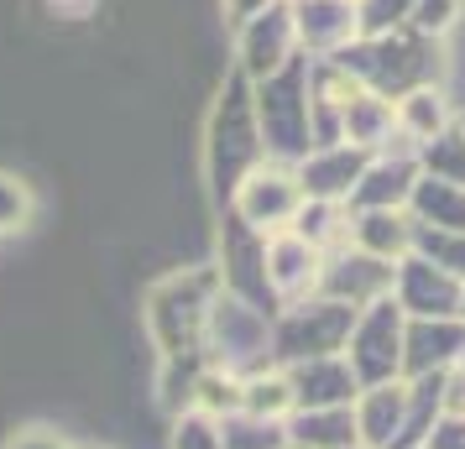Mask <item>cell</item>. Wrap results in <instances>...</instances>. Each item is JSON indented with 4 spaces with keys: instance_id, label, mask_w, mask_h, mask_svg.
Wrapping results in <instances>:
<instances>
[{
    "instance_id": "obj_1",
    "label": "cell",
    "mask_w": 465,
    "mask_h": 449,
    "mask_svg": "<svg viewBox=\"0 0 465 449\" xmlns=\"http://www.w3.org/2000/svg\"><path fill=\"white\" fill-rule=\"evenodd\" d=\"M335 63L345 73H356L361 89H371L381 100L398 105L413 89H440L444 84V47L440 37H423L413 26H398L387 37H356L351 47H340Z\"/></svg>"
},
{
    "instance_id": "obj_2",
    "label": "cell",
    "mask_w": 465,
    "mask_h": 449,
    "mask_svg": "<svg viewBox=\"0 0 465 449\" xmlns=\"http://www.w3.org/2000/svg\"><path fill=\"white\" fill-rule=\"evenodd\" d=\"M262 162H267V147H262V126H256L252 79L231 68L220 94H214L210 126H204V178H210V199L214 204H231V193Z\"/></svg>"
},
{
    "instance_id": "obj_3",
    "label": "cell",
    "mask_w": 465,
    "mask_h": 449,
    "mask_svg": "<svg viewBox=\"0 0 465 449\" xmlns=\"http://www.w3.org/2000/svg\"><path fill=\"white\" fill-rule=\"evenodd\" d=\"M220 293V272L214 261H199V267H178L168 278H157L142 298V319H147V335L157 345L163 361H189V356H204V324H210V303Z\"/></svg>"
},
{
    "instance_id": "obj_4",
    "label": "cell",
    "mask_w": 465,
    "mask_h": 449,
    "mask_svg": "<svg viewBox=\"0 0 465 449\" xmlns=\"http://www.w3.org/2000/svg\"><path fill=\"white\" fill-rule=\"evenodd\" d=\"M252 105H256V126H262L267 162L298 168V162L314 151V136H309V58L298 53V58H288L277 73L256 79Z\"/></svg>"
},
{
    "instance_id": "obj_5",
    "label": "cell",
    "mask_w": 465,
    "mask_h": 449,
    "mask_svg": "<svg viewBox=\"0 0 465 449\" xmlns=\"http://www.w3.org/2000/svg\"><path fill=\"white\" fill-rule=\"evenodd\" d=\"M204 361L235 371V376L267 371L272 366V319L220 288L210 303V324H204Z\"/></svg>"
},
{
    "instance_id": "obj_6",
    "label": "cell",
    "mask_w": 465,
    "mask_h": 449,
    "mask_svg": "<svg viewBox=\"0 0 465 449\" xmlns=\"http://www.w3.org/2000/svg\"><path fill=\"white\" fill-rule=\"evenodd\" d=\"M356 308H345L335 298H303L277 308L272 319V366H298L314 356H340L351 340Z\"/></svg>"
},
{
    "instance_id": "obj_7",
    "label": "cell",
    "mask_w": 465,
    "mask_h": 449,
    "mask_svg": "<svg viewBox=\"0 0 465 449\" xmlns=\"http://www.w3.org/2000/svg\"><path fill=\"white\" fill-rule=\"evenodd\" d=\"M402 329L408 314L398 308V298H377L356 308L351 340H345V366L356 371L361 386H381V382H402Z\"/></svg>"
},
{
    "instance_id": "obj_8",
    "label": "cell",
    "mask_w": 465,
    "mask_h": 449,
    "mask_svg": "<svg viewBox=\"0 0 465 449\" xmlns=\"http://www.w3.org/2000/svg\"><path fill=\"white\" fill-rule=\"evenodd\" d=\"M214 272H220L225 293H235L241 303H252L267 319H277L282 303H277L272 282H267V236L252 230V225H241L231 210H225V225H220V261H214Z\"/></svg>"
},
{
    "instance_id": "obj_9",
    "label": "cell",
    "mask_w": 465,
    "mask_h": 449,
    "mask_svg": "<svg viewBox=\"0 0 465 449\" xmlns=\"http://www.w3.org/2000/svg\"><path fill=\"white\" fill-rule=\"evenodd\" d=\"M298 204H303V189H298V172L288 162H262V168L231 193V204L225 210L241 220V225H252L262 236H277V230H288L293 225Z\"/></svg>"
},
{
    "instance_id": "obj_10",
    "label": "cell",
    "mask_w": 465,
    "mask_h": 449,
    "mask_svg": "<svg viewBox=\"0 0 465 449\" xmlns=\"http://www.w3.org/2000/svg\"><path fill=\"white\" fill-rule=\"evenodd\" d=\"M392 267H398V261L366 257V251H356V246L345 240L335 251H324L314 298H335V303H345V308H366V303H377V298H392Z\"/></svg>"
},
{
    "instance_id": "obj_11",
    "label": "cell",
    "mask_w": 465,
    "mask_h": 449,
    "mask_svg": "<svg viewBox=\"0 0 465 449\" xmlns=\"http://www.w3.org/2000/svg\"><path fill=\"white\" fill-rule=\"evenodd\" d=\"M288 58H298V32H293V5L288 0H277L262 16L241 22V32H235V73H246L256 84V79L277 73Z\"/></svg>"
},
{
    "instance_id": "obj_12",
    "label": "cell",
    "mask_w": 465,
    "mask_h": 449,
    "mask_svg": "<svg viewBox=\"0 0 465 449\" xmlns=\"http://www.w3.org/2000/svg\"><path fill=\"white\" fill-rule=\"evenodd\" d=\"M460 278H450L444 267L423 261L419 251L392 267V298L408 319H460Z\"/></svg>"
},
{
    "instance_id": "obj_13",
    "label": "cell",
    "mask_w": 465,
    "mask_h": 449,
    "mask_svg": "<svg viewBox=\"0 0 465 449\" xmlns=\"http://www.w3.org/2000/svg\"><path fill=\"white\" fill-rule=\"evenodd\" d=\"M293 5V32L303 58H335L340 47L361 37L356 0H288Z\"/></svg>"
},
{
    "instance_id": "obj_14",
    "label": "cell",
    "mask_w": 465,
    "mask_h": 449,
    "mask_svg": "<svg viewBox=\"0 0 465 449\" xmlns=\"http://www.w3.org/2000/svg\"><path fill=\"white\" fill-rule=\"evenodd\" d=\"M465 356V324L460 319H408L402 329V382L455 371Z\"/></svg>"
},
{
    "instance_id": "obj_15",
    "label": "cell",
    "mask_w": 465,
    "mask_h": 449,
    "mask_svg": "<svg viewBox=\"0 0 465 449\" xmlns=\"http://www.w3.org/2000/svg\"><path fill=\"white\" fill-rule=\"evenodd\" d=\"M319 267H324V251H319V246H309L303 236H293V230H277V236H267V282H272V293H277V303H282V308H288V303L314 298Z\"/></svg>"
},
{
    "instance_id": "obj_16",
    "label": "cell",
    "mask_w": 465,
    "mask_h": 449,
    "mask_svg": "<svg viewBox=\"0 0 465 449\" xmlns=\"http://www.w3.org/2000/svg\"><path fill=\"white\" fill-rule=\"evenodd\" d=\"M366 162H371V151L361 147H319L309 151L303 162H298V189H303V199H324V204H351V193H356L361 172H366Z\"/></svg>"
},
{
    "instance_id": "obj_17",
    "label": "cell",
    "mask_w": 465,
    "mask_h": 449,
    "mask_svg": "<svg viewBox=\"0 0 465 449\" xmlns=\"http://www.w3.org/2000/svg\"><path fill=\"white\" fill-rule=\"evenodd\" d=\"M419 183V157L413 151H377L366 172H361L356 193H351V204L345 210L361 214V210H408V193Z\"/></svg>"
},
{
    "instance_id": "obj_18",
    "label": "cell",
    "mask_w": 465,
    "mask_h": 449,
    "mask_svg": "<svg viewBox=\"0 0 465 449\" xmlns=\"http://www.w3.org/2000/svg\"><path fill=\"white\" fill-rule=\"evenodd\" d=\"M288 376V392H293V407H351L356 403V371L345 366V356H314V361L282 366Z\"/></svg>"
},
{
    "instance_id": "obj_19",
    "label": "cell",
    "mask_w": 465,
    "mask_h": 449,
    "mask_svg": "<svg viewBox=\"0 0 465 449\" xmlns=\"http://www.w3.org/2000/svg\"><path fill=\"white\" fill-rule=\"evenodd\" d=\"M356 434L361 449H398L402 424H408V382H381V386H361L356 403Z\"/></svg>"
},
{
    "instance_id": "obj_20",
    "label": "cell",
    "mask_w": 465,
    "mask_h": 449,
    "mask_svg": "<svg viewBox=\"0 0 465 449\" xmlns=\"http://www.w3.org/2000/svg\"><path fill=\"white\" fill-rule=\"evenodd\" d=\"M282 424H288V449H361L351 407H293Z\"/></svg>"
},
{
    "instance_id": "obj_21",
    "label": "cell",
    "mask_w": 465,
    "mask_h": 449,
    "mask_svg": "<svg viewBox=\"0 0 465 449\" xmlns=\"http://www.w3.org/2000/svg\"><path fill=\"white\" fill-rule=\"evenodd\" d=\"M351 246L366 257L402 261L413 251V220H408V210H361L351 214Z\"/></svg>"
},
{
    "instance_id": "obj_22",
    "label": "cell",
    "mask_w": 465,
    "mask_h": 449,
    "mask_svg": "<svg viewBox=\"0 0 465 449\" xmlns=\"http://www.w3.org/2000/svg\"><path fill=\"white\" fill-rule=\"evenodd\" d=\"M398 136V105L381 100L371 89H361L356 100L345 105V147H361V151H387Z\"/></svg>"
},
{
    "instance_id": "obj_23",
    "label": "cell",
    "mask_w": 465,
    "mask_h": 449,
    "mask_svg": "<svg viewBox=\"0 0 465 449\" xmlns=\"http://www.w3.org/2000/svg\"><path fill=\"white\" fill-rule=\"evenodd\" d=\"M408 220L429 225V230H465V189L419 172V183L408 193Z\"/></svg>"
},
{
    "instance_id": "obj_24",
    "label": "cell",
    "mask_w": 465,
    "mask_h": 449,
    "mask_svg": "<svg viewBox=\"0 0 465 449\" xmlns=\"http://www.w3.org/2000/svg\"><path fill=\"white\" fill-rule=\"evenodd\" d=\"M444 126H455L444 89H413V94L398 100V136L408 142V147H423V142L440 136Z\"/></svg>"
},
{
    "instance_id": "obj_25",
    "label": "cell",
    "mask_w": 465,
    "mask_h": 449,
    "mask_svg": "<svg viewBox=\"0 0 465 449\" xmlns=\"http://www.w3.org/2000/svg\"><path fill=\"white\" fill-rule=\"evenodd\" d=\"M288 230L303 236L309 246H319V251H335V246L351 240V210L345 204H324V199H303Z\"/></svg>"
},
{
    "instance_id": "obj_26",
    "label": "cell",
    "mask_w": 465,
    "mask_h": 449,
    "mask_svg": "<svg viewBox=\"0 0 465 449\" xmlns=\"http://www.w3.org/2000/svg\"><path fill=\"white\" fill-rule=\"evenodd\" d=\"M423 178H444V183H460L465 189V126H444L440 136H429L423 147H413Z\"/></svg>"
},
{
    "instance_id": "obj_27",
    "label": "cell",
    "mask_w": 465,
    "mask_h": 449,
    "mask_svg": "<svg viewBox=\"0 0 465 449\" xmlns=\"http://www.w3.org/2000/svg\"><path fill=\"white\" fill-rule=\"evenodd\" d=\"M241 413H256V418H288V413H293V392H288L282 366L252 371V376L241 382Z\"/></svg>"
},
{
    "instance_id": "obj_28",
    "label": "cell",
    "mask_w": 465,
    "mask_h": 449,
    "mask_svg": "<svg viewBox=\"0 0 465 449\" xmlns=\"http://www.w3.org/2000/svg\"><path fill=\"white\" fill-rule=\"evenodd\" d=\"M225 449H288V424L282 418H256V413H231L220 418Z\"/></svg>"
},
{
    "instance_id": "obj_29",
    "label": "cell",
    "mask_w": 465,
    "mask_h": 449,
    "mask_svg": "<svg viewBox=\"0 0 465 449\" xmlns=\"http://www.w3.org/2000/svg\"><path fill=\"white\" fill-rule=\"evenodd\" d=\"M241 382H246V376L220 371V366L204 361L199 382H193V407L210 413V418H231V413H241Z\"/></svg>"
},
{
    "instance_id": "obj_30",
    "label": "cell",
    "mask_w": 465,
    "mask_h": 449,
    "mask_svg": "<svg viewBox=\"0 0 465 449\" xmlns=\"http://www.w3.org/2000/svg\"><path fill=\"white\" fill-rule=\"evenodd\" d=\"M199 371H204V356H189V361H163V371H157V403H163V413H183V407H193V382H199Z\"/></svg>"
},
{
    "instance_id": "obj_31",
    "label": "cell",
    "mask_w": 465,
    "mask_h": 449,
    "mask_svg": "<svg viewBox=\"0 0 465 449\" xmlns=\"http://www.w3.org/2000/svg\"><path fill=\"white\" fill-rule=\"evenodd\" d=\"M413 251L423 261L444 267L450 278L465 282V230H429V225H413Z\"/></svg>"
},
{
    "instance_id": "obj_32",
    "label": "cell",
    "mask_w": 465,
    "mask_h": 449,
    "mask_svg": "<svg viewBox=\"0 0 465 449\" xmlns=\"http://www.w3.org/2000/svg\"><path fill=\"white\" fill-rule=\"evenodd\" d=\"M32 214H37L32 183L0 168V236H16V230H26V225H32Z\"/></svg>"
},
{
    "instance_id": "obj_33",
    "label": "cell",
    "mask_w": 465,
    "mask_h": 449,
    "mask_svg": "<svg viewBox=\"0 0 465 449\" xmlns=\"http://www.w3.org/2000/svg\"><path fill=\"white\" fill-rule=\"evenodd\" d=\"M460 16H465V0H413L408 5V26L423 32V37H440V43L460 26Z\"/></svg>"
},
{
    "instance_id": "obj_34",
    "label": "cell",
    "mask_w": 465,
    "mask_h": 449,
    "mask_svg": "<svg viewBox=\"0 0 465 449\" xmlns=\"http://www.w3.org/2000/svg\"><path fill=\"white\" fill-rule=\"evenodd\" d=\"M168 449H225V439H220V418L199 413V407H183V413L173 418Z\"/></svg>"
},
{
    "instance_id": "obj_35",
    "label": "cell",
    "mask_w": 465,
    "mask_h": 449,
    "mask_svg": "<svg viewBox=\"0 0 465 449\" xmlns=\"http://www.w3.org/2000/svg\"><path fill=\"white\" fill-rule=\"evenodd\" d=\"M408 5H413V0H356L361 37H387V32L408 26Z\"/></svg>"
},
{
    "instance_id": "obj_36",
    "label": "cell",
    "mask_w": 465,
    "mask_h": 449,
    "mask_svg": "<svg viewBox=\"0 0 465 449\" xmlns=\"http://www.w3.org/2000/svg\"><path fill=\"white\" fill-rule=\"evenodd\" d=\"M5 449H74V444H68L58 428H22V434L5 439Z\"/></svg>"
},
{
    "instance_id": "obj_37",
    "label": "cell",
    "mask_w": 465,
    "mask_h": 449,
    "mask_svg": "<svg viewBox=\"0 0 465 449\" xmlns=\"http://www.w3.org/2000/svg\"><path fill=\"white\" fill-rule=\"evenodd\" d=\"M423 449H465V418H440Z\"/></svg>"
},
{
    "instance_id": "obj_38",
    "label": "cell",
    "mask_w": 465,
    "mask_h": 449,
    "mask_svg": "<svg viewBox=\"0 0 465 449\" xmlns=\"http://www.w3.org/2000/svg\"><path fill=\"white\" fill-rule=\"evenodd\" d=\"M267 5H277V0H225V22H252V16H262Z\"/></svg>"
},
{
    "instance_id": "obj_39",
    "label": "cell",
    "mask_w": 465,
    "mask_h": 449,
    "mask_svg": "<svg viewBox=\"0 0 465 449\" xmlns=\"http://www.w3.org/2000/svg\"><path fill=\"white\" fill-rule=\"evenodd\" d=\"M460 324H465V288H460Z\"/></svg>"
},
{
    "instance_id": "obj_40",
    "label": "cell",
    "mask_w": 465,
    "mask_h": 449,
    "mask_svg": "<svg viewBox=\"0 0 465 449\" xmlns=\"http://www.w3.org/2000/svg\"><path fill=\"white\" fill-rule=\"evenodd\" d=\"M84 449H100V444H84Z\"/></svg>"
},
{
    "instance_id": "obj_41",
    "label": "cell",
    "mask_w": 465,
    "mask_h": 449,
    "mask_svg": "<svg viewBox=\"0 0 465 449\" xmlns=\"http://www.w3.org/2000/svg\"><path fill=\"white\" fill-rule=\"evenodd\" d=\"M460 126H465V115H460Z\"/></svg>"
}]
</instances>
